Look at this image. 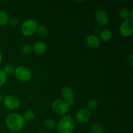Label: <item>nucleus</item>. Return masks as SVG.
<instances>
[{
	"mask_svg": "<svg viewBox=\"0 0 133 133\" xmlns=\"http://www.w3.org/2000/svg\"><path fill=\"white\" fill-rule=\"evenodd\" d=\"M6 127L13 132L20 131L25 125V119L21 114L13 113L9 114L6 118Z\"/></svg>",
	"mask_w": 133,
	"mask_h": 133,
	"instance_id": "1",
	"label": "nucleus"
},
{
	"mask_svg": "<svg viewBox=\"0 0 133 133\" xmlns=\"http://www.w3.org/2000/svg\"><path fill=\"white\" fill-rule=\"evenodd\" d=\"M75 122L72 117L66 116L58 122L57 129L61 133H71L74 130Z\"/></svg>",
	"mask_w": 133,
	"mask_h": 133,
	"instance_id": "2",
	"label": "nucleus"
},
{
	"mask_svg": "<svg viewBox=\"0 0 133 133\" xmlns=\"http://www.w3.org/2000/svg\"><path fill=\"white\" fill-rule=\"evenodd\" d=\"M38 27V23L36 21L32 19H29L25 21L21 26V31L23 35L30 36L36 32Z\"/></svg>",
	"mask_w": 133,
	"mask_h": 133,
	"instance_id": "3",
	"label": "nucleus"
},
{
	"mask_svg": "<svg viewBox=\"0 0 133 133\" xmlns=\"http://www.w3.org/2000/svg\"><path fill=\"white\" fill-rule=\"evenodd\" d=\"M14 75L17 79L22 82L29 81L32 77L31 71L28 68L23 66H18L14 70Z\"/></svg>",
	"mask_w": 133,
	"mask_h": 133,
	"instance_id": "4",
	"label": "nucleus"
},
{
	"mask_svg": "<svg viewBox=\"0 0 133 133\" xmlns=\"http://www.w3.org/2000/svg\"><path fill=\"white\" fill-rule=\"evenodd\" d=\"M53 112L58 115H65L70 109V105L63 99H57L54 101L51 105Z\"/></svg>",
	"mask_w": 133,
	"mask_h": 133,
	"instance_id": "5",
	"label": "nucleus"
},
{
	"mask_svg": "<svg viewBox=\"0 0 133 133\" xmlns=\"http://www.w3.org/2000/svg\"><path fill=\"white\" fill-rule=\"evenodd\" d=\"M119 32L123 36H131L133 33V21L131 18L124 20L119 27Z\"/></svg>",
	"mask_w": 133,
	"mask_h": 133,
	"instance_id": "6",
	"label": "nucleus"
},
{
	"mask_svg": "<svg viewBox=\"0 0 133 133\" xmlns=\"http://www.w3.org/2000/svg\"><path fill=\"white\" fill-rule=\"evenodd\" d=\"M61 96L64 99V101H66L70 106H73L74 104V92L72 88L70 87H64L61 91Z\"/></svg>",
	"mask_w": 133,
	"mask_h": 133,
	"instance_id": "7",
	"label": "nucleus"
},
{
	"mask_svg": "<svg viewBox=\"0 0 133 133\" xmlns=\"http://www.w3.org/2000/svg\"><path fill=\"white\" fill-rule=\"evenodd\" d=\"M3 103L6 109L9 110H16L20 105V101L16 96L10 95L4 99Z\"/></svg>",
	"mask_w": 133,
	"mask_h": 133,
	"instance_id": "8",
	"label": "nucleus"
},
{
	"mask_svg": "<svg viewBox=\"0 0 133 133\" xmlns=\"http://www.w3.org/2000/svg\"><path fill=\"white\" fill-rule=\"evenodd\" d=\"M95 18L98 25L101 26L106 25L109 22V16L107 12L102 9H99L96 10Z\"/></svg>",
	"mask_w": 133,
	"mask_h": 133,
	"instance_id": "9",
	"label": "nucleus"
},
{
	"mask_svg": "<svg viewBox=\"0 0 133 133\" xmlns=\"http://www.w3.org/2000/svg\"><path fill=\"white\" fill-rule=\"evenodd\" d=\"M92 113L90 110L87 107H83L77 112L75 118L80 123H85L90 119Z\"/></svg>",
	"mask_w": 133,
	"mask_h": 133,
	"instance_id": "10",
	"label": "nucleus"
},
{
	"mask_svg": "<svg viewBox=\"0 0 133 133\" xmlns=\"http://www.w3.org/2000/svg\"><path fill=\"white\" fill-rule=\"evenodd\" d=\"M84 43L87 47L91 49H94V48H97L100 44V39L96 35H88L85 38L84 40Z\"/></svg>",
	"mask_w": 133,
	"mask_h": 133,
	"instance_id": "11",
	"label": "nucleus"
},
{
	"mask_svg": "<svg viewBox=\"0 0 133 133\" xmlns=\"http://www.w3.org/2000/svg\"><path fill=\"white\" fill-rule=\"evenodd\" d=\"M47 48L48 47H47L46 44L41 41L36 42L32 47V51L38 55H42L45 53L47 51Z\"/></svg>",
	"mask_w": 133,
	"mask_h": 133,
	"instance_id": "12",
	"label": "nucleus"
},
{
	"mask_svg": "<svg viewBox=\"0 0 133 133\" xmlns=\"http://www.w3.org/2000/svg\"><path fill=\"white\" fill-rule=\"evenodd\" d=\"M112 36L111 31L109 29H105L101 31L99 34V39L103 41H108L110 40Z\"/></svg>",
	"mask_w": 133,
	"mask_h": 133,
	"instance_id": "13",
	"label": "nucleus"
},
{
	"mask_svg": "<svg viewBox=\"0 0 133 133\" xmlns=\"http://www.w3.org/2000/svg\"><path fill=\"white\" fill-rule=\"evenodd\" d=\"M36 32H38V35L41 37H46L48 35V29L46 27H45L44 25L43 24H40L38 25L37 29H36Z\"/></svg>",
	"mask_w": 133,
	"mask_h": 133,
	"instance_id": "14",
	"label": "nucleus"
},
{
	"mask_svg": "<svg viewBox=\"0 0 133 133\" xmlns=\"http://www.w3.org/2000/svg\"><path fill=\"white\" fill-rule=\"evenodd\" d=\"M9 23V18L7 13L0 10V26H5Z\"/></svg>",
	"mask_w": 133,
	"mask_h": 133,
	"instance_id": "15",
	"label": "nucleus"
},
{
	"mask_svg": "<svg viewBox=\"0 0 133 133\" xmlns=\"http://www.w3.org/2000/svg\"><path fill=\"white\" fill-rule=\"evenodd\" d=\"M44 126L48 129L53 130L57 127V124H56V122L53 119L48 118V119H45V121H44Z\"/></svg>",
	"mask_w": 133,
	"mask_h": 133,
	"instance_id": "16",
	"label": "nucleus"
},
{
	"mask_svg": "<svg viewBox=\"0 0 133 133\" xmlns=\"http://www.w3.org/2000/svg\"><path fill=\"white\" fill-rule=\"evenodd\" d=\"M119 18L123 20L129 19L130 16V12L129 9L127 8H122L119 11Z\"/></svg>",
	"mask_w": 133,
	"mask_h": 133,
	"instance_id": "17",
	"label": "nucleus"
},
{
	"mask_svg": "<svg viewBox=\"0 0 133 133\" xmlns=\"http://www.w3.org/2000/svg\"><path fill=\"white\" fill-rule=\"evenodd\" d=\"M32 46H31L29 44H25V45H22V48H21V52H22V54L23 55H29L32 53Z\"/></svg>",
	"mask_w": 133,
	"mask_h": 133,
	"instance_id": "18",
	"label": "nucleus"
},
{
	"mask_svg": "<svg viewBox=\"0 0 133 133\" xmlns=\"http://www.w3.org/2000/svg\"><path fill=\"white\" fill-rule=\"evenodd\" d=\"M91 132L92 133H103V129L102 126L97 123L92 125L91 127Z\"/></svg>",
	"mask_w": 133,
	"mask_h": 133,
	"instance_id": "19",
	"label": "nucleus"
},
{
	"mask_svg": "<svg viewBox=\"0 0 133 133\" xmlns=\"http://www.w3.org/2000/svg\"><path fill=\"white\" fill-rule=\"evenodd\" d=\"M4 71V72L6 74V75H12L13 74H14V70H15V68H14V66L11 64H6L4 66V68L3 70Z\"/></svg>",
	"mask_w": 133,
	"mask_h": 133,
	"instance_id": "20",
	"label": "nucleus"
},
{
	"mask_svg": "<svg viewBox=\"0 0 133 133\" xmlns=\"http://www.w3.org/2000/svg\"><path fill=\"white\" fill-rule=\"evenodd\" d=\"M98 101L96 99H90L87 103V108L90 110H94L98 107Z\"/></svg>",
	"mask_w": 133,
	"mask_h": 133,
	"instance_id": "21",
	"label": "nucleus"
},
{
	"mask_svg": "<svg viewBox=\"0 0 133 133\" xmlns=\"http://www.w3.org/2000/svg\"><path fill=\"white\" fill-rule=\"evenodd\" d=\"M35 116V113H34L32 111H31V110H27V111H25V112L24 113V114H23V116L25 121L32 120V119H34Z\"/></svg>",
	"mask_w": 133,
	"mask_h": 133,
	"instance_id": "22",
	"label": "nucleus"
},
{
	"mask_svg": "<svg viewBox=\"0 0 133 133\" xmlns=\"http://www.w3.org/2000/svg\"><path fill=\"white\" fill-rule=\"evenodd\" d=\"M7 75L3 70H0V87H2L6 83Z\"/></svg>",
	"mask_w": 133,
	"mask_h": 133,
	"instance_id": "23",
	"label": "nucleus"
},
{
	"mask_svg": "<svg viewBox=\"0 0 133 133\" xmlns=\"http://www.w3.org/2000/svg\"><path fill=\"white\" fill-rule=\"evenodd\" d=\"M9 23L12 26H16L19 24V19L18 18H12L9 19Z\"/></svg>",
	"mask_w": 133,
	"mask_h": 133,
	"instance_id": "24",
	"label": "nucleus"
},
{
	"mask_svg": "<svg viewBox=\"0 0 133 133\" xmlns=\"http://www.w3.org/2000/svg\"><path fill=\"white\" fill-rule=\"evenodd\" d=\"M127 63L131 66H133V55L132 54H131L127 57Z\"/></svg>",
	"mask_w": 133,
	"mask_h": 133,
	"instance_id": "25",
	"label": "nucleus"
},
{
	"mask_svg": "<svg viewBox=\"0 0 133 133\" xmlns=\"http://www.w3.org/2000/svg\"><path fill=\"white\" fill-rule=\"evenodd\" d=\"M1 61H2V54H1V53L0 52V64H1Z\"/></svg>",
	"mask_w": 133,
	"mask_h": 133,
	"instance_id": "26",
	"label": "nucleus"
},
{
	"mask_svg": "<svg viewBox=\"0 0 133 133\" xmlns=\"http://www.w3.org/2000/svg\"><path fill=\"white\" fill-rule=\"evenodd\" d=\"M75 3H84V1H75Z\"/></svg>",
	"mask_w": 133,
	"mask_h": 133,
	"instance_id": "27",
	"label": "nucleus"
},
{
	"mask_svg": "<svg viewBox=\"0 0 133 133\" xmlns=\"http://www.w3.org/2000/svg\"><path fill=\"white\" fill-rule=\"evenodd\" d=\"M2 100H3V97H2V96H1V94H0V102H1V101H2Z\"/></svg>",
	"mask_w": 133,
	"mask_h": 133,
	"instance_id": "28",
	"label": "nucleus"
},
{
	"mask_svg": "<svg viewBox=\"0 0 133 133\" xmlns=\"http://www.w3.org/2000/svg\"><path fill=\"white\" fill-rule=\"evenodd\" d=\"M36 133H43V132H36Z\"/></svg>",
	"mask_w": 133,
	"mask_h": 133,
	"instance_id": "29",
	"label": "nucleus"
}]
</instances>
